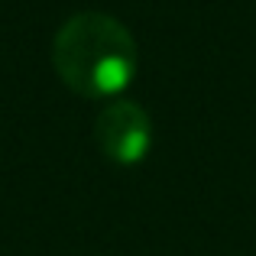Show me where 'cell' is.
<instances>
[{"mask_svg": "<svg viewBox=\"0 0 256 256\" xmlns=\"http://www.w3.org/2000/svg\"><path fill=\"white\" fill-rule=\"evenodd\" d=\"M52 62L72 91L84 98H107L130 84L136 46L120 20L88 10L65 20L56 32Z\"/></svg>", "mask_w": 256, "mask_h": 256, "instance_id": "1", "label": "cell"}, {"mask_svg": "<svg viewBox=\"0 0 256 256\" xmlns=\"http://www.w3.org/2000/svg\"><path fill=\"white\" fill-rule=\"evenodd\" d=\"M94 140L100 152L117 166H136L152 143L150 117L136 104H110L98 114Z\"/></svg>", "mask_w": 256, "mask_h": 256, "instance_id": "2", "label": "cell"}]
</instances>
